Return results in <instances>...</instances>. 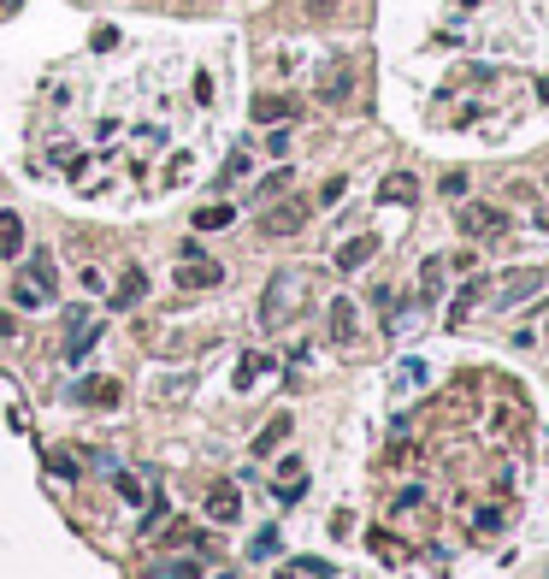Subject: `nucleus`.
<instances>
[{"label": "nucleus", "instance_id": "f257e3e1", "mask_svg": "<svg viewBox=\"0 0 549 579\" xmlns=\"http://www.w3.org/2000/svg\"><path fill=\"white\" fill-rule=\"evenodd\" d=\"M302 302H307V272L302 266L272 272V284H266V296H260V325H266V331H284V325L302 314Z\"/></svg>", "mask_w": 549, "mask_h": 579}, {"label": "nucleus", "instance_id": "f03ea898", "mask_svg": "<svg viewBox=\"0 0 549 579\" xmlns=\"http://www.w3.org/2000/svg\"><path fill=\"white\" fill-rule=\"evenodd\" d=\"M54 290H60V278H54V255H30L24 278L12 284L18 308H48V302H54Z\"/></svg>", "mask_w": 549, "mask_h": 579}, {"label": "nucleus", "instance_id": "7ed1b4c3", "mask_svg": "<svg viewBox=\"0 0 549 579\" xmlns=\"http://www.w3.org/2000/svg\"><path fill=\"white\" fill-rule=\"evenodd\" d=\"M455 225H461V237L490 243V237H502V231H508V213H502V207H490V201H467V207L455 213Z\"/></svg>", "mask_w": 549, "mask_h": 579}, {"label": "nucleus", "instance_id": "20e7f679", "mask_svg": "<svg viewBox=\"0 0 549 579\" xmlns=\"http://www.w3.org/2000/svg\"><path fill=\"white\" fill-rule=\"evenodd\" d=\"M65 331H71V349H65V361L77 367V361L89 355V343L101 337V320H95L89 308H65Z\"/></svg>", "mask_w": 549, "mask_h": 579}, {"label": "nucleus", "instance_id": "39448f33", "mask_svg": "<svg viewBox=\"0 0 549 579\" xmlns=\"http://www.w3.org/2000/svg\"><path fill=\"white\" fill-rule=\"evenodd\" d=\"M213 284H225V266H219V260L183 255V266H178V290H213Z\"/></svg>", "mask_w": 549, "mask_h": 579}, {"label": "nucleus", "instance_id": "423d86ee", "mask_svg": "<svg viewBox=\"0 0 549 579\" xmlns=\"http://www.w3.org/2000/svg\"><path fill=\"white\" fill-rule=\"evenodd\" d=\"M302 225H307V201H284V207H272V213L260 219L266 237H296Z\"/></svg>", "mask_w": 549, "mask_h": 579}, {"label": "nucleus", "instance_id": "0eeeda50", "mask_svg": "<svg viewBox=\"0 0 549 579\" xmlns=\"http://www.w3.org/2000/svg\"><path fill=\"white\" fill-rule=\"evenodd\" d=\"M207 515H213V526H231V520L243 515V503H237V485H225V479H219V485L207 491Z\"/></svg>", "mask_w": 549, "mask_h": 579}, {"label": "nucleus", "instance_id": "6e6552de", "mask_svg": "<svg viewBox=\"0 0 549 579\" xmlns=\"http://www.w3.org/2000/svg\"><path fill=\"white\" fill-rule=\"evenodd\" d=\"M372 255H378V237H349V243L337 249V272H361Z\"/></svg>", "mask_w": 549, "mask_h": 579}, {"label": "nucleus", "instance_id": "1a4fd4ad", "mask_svg": "<svg viewBox=\"0 0 549 579\" xmlns=\"http://www.w3.org/2000/svg\"><path fill=\"white\" fill-rule=\"evenodd\" d=\"M142 296H148V272H142V266H124L119 290H113V308H136Z\"/></svg>", "mask_w": 549, "mask_h": 579}, {"label": "nucleus", "instance_id": "9d476101", "mask_svg": "<svg viewBox=\"0 0 549 579\" xmlns=\"http://www.w3.org/2000/svg\"><path fill=\"white\" fill-rule=\"evenodd\" d=\"M254 119L260 125H284V119H296V101L290 95H254Z\"/></svg>", "mask_w": 549, "mask_h": 579}, {"label": "nucleus", "instance_id": "9b49d317", "mask_svg": "<svg viewBox=\"0 0 549 579\" xmlns=\"http://www.w3.org/2000/svg\"><path fill=\"white\" fill-rule=\"evenodd\" d=\"M331 337H337V343H355V337H361V325H355V302H349V296L331 302Z\"/></svg>", "mask_w": 549, "mask_h": 579}, {"label": "nucleus", "instance_id": "f8f14e48", "mask_svg": "<svg viewBox=\"0 0 549 579\" xmlns=\"http://www.w3.org/2000/svg\"><path fill=\"white\" fill-rule=\"evenodd\" d=\"M18 249H24V219H18V213L6 207V213H0V255L12 260Z\"/></svg>", "mask_w": 549, "mask_h": 579}, {"label": "nucleus", "instance_id": "ddd939ff", "mask_svg": "<svg viewBox=\"0 0 549 579\" xmlns=\"http://www.w3.org/2000/svg\"><path fill=\"white\" fill-rule=\"evenodd\" d=\"M284 438H290V414H278V420H272V426H266V432L254 438V461H266V455L278 450Z\"/></svg>", "mask_w": 549, "mask_h": 579}, {"label": "nucleus", "instance_id": "4468645a", "mask_svg": "<svg viewBox=\"0 0 549 579\" xmlns=\"http://www.w3.org/2000/svg\"><path fill=\"white\" fill-rule=\"evenodd\" d=\"M231 219H237V207H225V201H213V207H201V213H195V231H225Z\"/></svg>", "mask_w": 549, "mask_h": 579}, {"label": "nucleus", "instance_id": "2eb2a0df", "mask_svg": "<svg viewBox=\"0 0 549 579\" xmlns=\"http://www.w3.org/2000/svg\"><path fill=\"white\" fill-rule=\"evenodd\" d=\"M538 284H544V272H520V278H508V284H502V302L514 308V302H526Z\"/></svg>", "mask_w": 549, "mask_h": 579}, {"label": "nucleus", "instance_id": "dca6fc26", "mask_svg": "<svg viewBox=\"0 0 549 579\" xmlns=\"http://www.w3.org/2000/svg\"><path fill=\"white\" fill-rule=\"evenodd\" d=\"M77 402H107V408H113V402H119V385H113V379H83V385H77Z\"/></svg>", "mask_w": 549, "mask_h": 579}, {"label": "nucleus", "instance_id": "f3484780", "mask_svg": "<svg viewBox=\"0 0 549 579\" xmlns=\"http://www.w3.org/2000/svg\"><path fill=\"white\" fill-rule=\"evenodd\" d=\"M384 201H414V195H420V184H414V178H408V172H390V178H384Z\"/></svg>", "mask_w": 549, "mask_h": 579}, {"label": "nucleus", "instance_id": "a211bd4d", "mask_svg": "<svg viewBox=\"0 0 549 579\" xmlns=\"http://www.w3.org/2000/svg\"><path fill=\"white\" fill-rule=\"evenodd\" d=\"M148 579H201V562H160V568H148Z\"/></svg>", "mask_w": 549, "mask_h": 579}, {"label": "nucleus", "instance_id": "6ab92c4d", "mask_svg": "<svg viewBox=\"0 0 549 579\" xmlns=\"http://www.w3.org/2000/svg\"><path fill=\"white\" fill-rule=\"evenodd\" d=\"M349 83H355V77H349V65H337V71L325 77V89H319V95H325V101H349Z\"/></svg>", "mask_w": 549, "mask_h": 579}, {"label": "nucleus", "instance_id": "aec40b11", "mask_svg": "<svg viewBox=\"0 0 549 579\" xmlns=\"http://www.w3.org/2000/svg\"><path fill=\"white\" fill-rule=\"evenodd\" d=\"M266 367H272L266 355H243V367H237V390H248L254 379H260V373H266Z\"/></svg>", "mask_w": 549, "mask_h": 579}, {"label": "nucleus", "instance_id": "412c9836", "mask_svg": "<svg viewBox=\"0 0 549 579\" xmlns=\"http://www.w3.org/2000/svg\"><path fill=\"white\" fill-rule=\"evenodd\" d=\"M437 290H443V255H437V260H426V272H420V296L431 302Z\"/></svg>", "mask_w": 549, "mask_h": 579}, {"label": "nucleus", "instance_id": "4be33fe9", "mask_svg": "<svg viewBox=\"0 0 549 579\" xmlns=\"http://www.w3.org/2000/svg\"><path fill=\"white\" fill-rule=\"evenodd\" d=\"M473 302H479V284H467V290H461V296L449 302V325H461V320H467V308H473Z\"/></svg>", "mask_w": 549, "mask_h": 579}, {"label": "nucleus", "instance_id": "5701e85b", "mask_svg": "<svg viewBox=\"0 0 549 579\" xmlns=\"http://www.w3.org/2000/svg\"><path fill=\"white\" fill-rule=\"evenodd\" d=\"M272 550H278V532H260V538L248 544V556H272Z\"/></svg>", "mask_w": 549, "mask_h": 579}, {"label": "nucleus", "instance_id": "b1692460", "mask_svg": "<svg viewBox=\"0 0 549 579\" xmlns=\"http://www.w3.org/2000/svg\"><path fill=\"white\" fill-rule=\"evenodd\" d=\"M473 526H479V532H496V526H502V509H496V503H490V509H479V520H473Z\"/></svg>", "mask_w": 549, "mask_h": 579}, {"label": "nucleus", "instance_id": "393cba45", "mask_svg": "<svg viewBox=\"0 0 549 579\" xmlns=\"http://www.w3.org/2000/svg\"><path fill=\"white\" fill-rule=\"evenodd\" d=\"M443 195H455V201H461V195H467V172H449V178H443Z\"/></svg>", "mask_w": 549, "mask_h": 579}, {"label": "nucleus", "instance_id": "a878e982", "mask_svg": "<svg viewBox=\"0 0 549 579\" xmlns=\"http://www.w3.org/2000/svg\"><path fill=\"white\" fill-rule=\"evenodd\" d=\"M12 337H18V320H12V314H0V343H12Z\"/></svg>", "mask_w": 549, "mask_h": 579}, {"label": "nucleus", "instance_id": "bb28decb", "mask_svg": "<svg viewBox=\"0 0 549 579\" xmlns=\"http://www.w3.org/2000/svg\"><path fill=\"white\" fill-rule=\"evenodd\" d=\"M331 6H337V0H307V12H313V18H325Z\"/></svg>", "mask_w": 549, "mask_h": 579}, {"label": "nucleus", "instance_id": "cd10ccee", "mask_svg": "<svg viewBox=\"0 0 549 579\" xmlns=\"http://www.w3.org/2000/svg\"><path fill=\"white\" fill-rule=\"evenodd\" d=\"M538 225H544V231H549V213H538Z\"/></svg>", "mask_w": 549, "mask_h": 579}, {"label": "nucleus", "instance_id": "c85d7f7f", "mask_svg": "<svg viewBox=\"0 0 549 579\" xmlns=\"http://www.w3.org/2000/svg\"><path fill=\"white\" fill-rule=\"evenodd\" d=\"M0 6H18V0H0Z\"/></svg>", "mask_w": 549, "mask_h": 579}, {"label": "nucleus", "instance_id": "c756f323", "mask_svg": "<svg viewBox=\"0 0 549 579\" xmlns=\"http://www.w3.org/2000/svg\"><path fill=\"white\" fill-rule=\"evenodd\" d=\"M544 325H549V320H544Z\"/></svg>", "mask_w": 549, "mask_h": 579}]
</instances>
